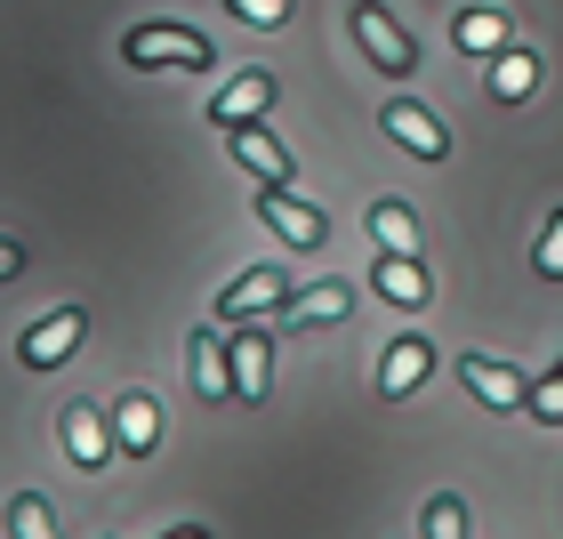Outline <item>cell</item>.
I'll return each instance as SVG.
<instances>
[{
    "mask_svg": "<svg viewBox=\"0 0 563 539\" xmlns=\"http://www.w3.org/2000/svg\"><path fill=\"white\" fill-rule=\"evenodd\" d=\"M434 371V346L419 339V330H411V339H395L387 354H378V395H387V403H402V395H419V378Z\"/></svg>",
    "mask_w": 563,
    "mask_h": 539,
    "instance_id": "8",
    "label": "cell"
},
{
    "mask_svg": "<svg viewBox=\"0 0 563 539\" xmlns=\"http://www.w3.org/2000/svg\"><path fill=\"white\" fill-rule=\"evenodd\" d=\"M459 378H467V395L492 403V410H523L531 403V378L507 371V363H492V354H459Z\"/></svg>",
    "mask_w": 563,
    "mask_h": 539,
    "instance_id": "5",
    "label": "cell"
},
{
    "mask_svg": "<svg viewBox=\"0 0 563 539\" xmlns=\"http://www.w3.org/2000/svg\"><path fill=\"white\" fill-rule=\"evenodd\" d=\"M531 89H540V57L507 41L499 57H492V97H499V106H516V97H531Z\"/></svg>",
    "mask_w": 563,
    "mask_h": 539,
    "instance_id": "16",
    "label": "cell"
},
{
    "mask_svg": "<svg viewBox=\"0 0 563 539\" xmlns=\"http://www.w3.org/2000/svg\"><path fill=\"white\" fill-rule=\"evenodd\" d=\"M371 282H378V298H395V306H427V266H419V258H395V250H378Z\"/></svg>",
    "mask_w": 563,
    "mask_h": 539,
    "instance_id": "15",
    "label": "cell"
},
{
    "mask_svg": "<svg viewBox=\"0 0 563 539\" xmlns=\"http://www.w3.org/2000/svg\"><path fill=\"white\" fill-rule=\"evenodd\" d=\"M266 306H282V266H250L242 282H225L218 315L225 322H250V315H266Z\"/></svg>",
    "mask_w": 563,
    "mask_h": 539,
    "instance_id": "11",
    "label": "cell"
},
{
    "mask_svg": "<svg viewBox=\"0 0 563 539\" xmlns=\"http://www.w3.org/2000/svg\"><path fill=\"white\" fill-rule=\"evenodd\" d=\"M378 121H387V138H395V145H411L419 162H443V153H451V130H443V121H434L427 106H411V97H395V106L378 113Z\"/></svg>",
    "mask_w": 563,
    "mask_h": 539,
    "instance_id": "7",
    "label": "cell"
},
{
    "mask_svg": "<svg viewBox=\"0 0 563 539\" xmlns=\"http://www.w3.org/2000/svg\"><path fill=\"white\" fill-rule=\"evenodd\" d=\"M523 410H540V419H563V378H540V387H531V403Z\"/></svg>",
    "mask_w": 563,
    "mask_h": 539,
    "instance_id": "24",
    "label": "cell"
},
{
    "mask_svg": "<svg viewBox=\"0 0 563 539\" xmlns=\"http://www.w3.org/2000/svg\"><path fill=\"white\" fill-rule=\"evenodd\" d=\"M81 330H89V315H81V306H48V315H41V322L16 339V363H24V371H57L65 354L81 346Z\"/></svg>",
    "mask_w": 563,
    "mask_h": 539,
    "instance_id": "3",
    "label": "cell"
},
{
    "mask_svg": "<svg viewBox=\"0 0 563 539\" xmlns=\"http://www.w3.org/2000/svg\"><path fill=\"white\" fill-rule=\"evenodd\" d=\"M371 242L395 250V258H419V218L402 201H371Z\"/></svg>",
    "mask_w": 563,
    "mask_h": 539,
    "instance_id": "17",
    "label": "cell"
},
{
    "mask_svg": "<svg viewBox=\"0 0 563 539\" xmlns=\"http://www.w3.org/2000/svg\"><path fill=\"white\" fill-rule=\"evenodd\" d=\"M153 435H162V403H153V395H121V410H113V451L145 459Z\"/></svg>",
    "mask_w": 563,
    "mask_h": 539,
    "instance_id": "14",
    "label": "cell"
},
{
    "mask_svg": "<svg viewBox=\"0 0 563 539\" xmlns=\"http://www.w3.org/2000/svg\"><path fill=\"white\" fill-rule=\"evenodd\" d=\"M225 371H234V395H242V403H266V387H274V346H266V330H234V339H225Z\"/></svg>",
    "mask_w": 563,
    "mask_h": 539,
    "instance_id": "6",
    "label": "cell"
},
{
    "mask_svg": "<svg viewBox=\"0 0 563 539\" xmlns=\"http://www.w3.org/2000/svg\"><path fill=\"white\" fill-rule=\"evenodd\" d=\"M540 274H548V282H563V210L548 218V234H540Z\"/></svg>",
    "mask_w": 563,
    "mask_h": 539,
    "instance_id": "23",
    "label": "cell"
},
{
    "mask_svg": "<svg viewBox=\"0 0 563 539\" xmlns=\"http://www.w3.org/2000/svg\"><path fill=\"white\" fill-rule=\"evenodd\" d=\"M121 57L130 65H145V73H201V65H218V48L194 33V24H130L121 33Z\"/></svg>",
    "mask_w": 563,
    "mask_h": 539,
    "instance_id": "1",
    "label": "cell"
},
{
    "mask_svg": "<svg viewBox=\"0 0 563 539\" xmlns=\"http://www.w3.org/2000/svg\"><path fill=\"white\" fill-rule=\"evenodd\" d=\"M459 48H467V57H499L507 48V16L499 9H467L459 16Z\"/></svg>",
    "mask_w": 563,
    "mask_h": 539,
    "instance_id": "19",
    "label": "cell"
},
{
    "mask_svg": "<svg viewBox=\"0 0 563 539\" xmlns=\"http://www.w3.org/2000/svg\"><path fill=\"white\" fill-rule=\"evenodd\" d=\"M258 218H266L290 250H322V234H330V218L314 210V201H298L290 186H258Z\"/></svg>",
    "mask_w": 563,
    "mask_h": 539,
    "instance_id": "4",
    "label": "cell"
},
{
    "mask_svg": "<svg viewBox=\"0 0 563 539\" xmlns=\"http://www.w3.org/2000/svg\"><path fill=\"white\" fill-rule=\"evenodd\" d=\"M346 306H354V290H346V282H314V290L282 298V322H290V330H322V322H339Z\"/></svg>",
    "mask_w": 563,
    "mask_h": 539,
    "instance_id": "13",
    "label": "cell"
},
{
    "mask_svg": "<svg viewBox=\"0 0 563 539\" xmlns=\"http://www.w3.org/2000/svg\"><path fill=\"white\" fill-rule=\"evenodd\" d=\"M16 266H24V250H16V242H9V234H0V282H9V274H16Z\"/></svg>",
    "mask_w": 563,
    "mask_h": 539,
    "instance_id": "25",
    "label": "cell"
},
{
    "mask_svg": "<svg viewBox=\"0 0 563 539\" xmlns=\"http://www.w3.org/2000/svg\"><path fill=\"white\" fill-rule=\"evenodd\" d=\"M57 435H65L73 468H106V459H113V443H106V419H97L89 403H65V419H57Z\"/></svg>",
    "mask_w": 563,
    "mask_h": 539,
    "instance_id": "12",
    "label": "cell"
},
{
    "mask_svg": "<svg viewBox=\"0 0 563 539\" xmlns=\"http://www.w3.org/2000/svg\"><path fill=\"white\" fill-rule=\"evenodd\" d=\"M427 539H467V499H459V492L427 499Z\"/></svg>",
    "mask_w": 563,
    "mask_h": 539,
    "instance_id": "21",
    "label": "cell"
},
{
    "mask_svg": "<svg viewBox=\"0 0 563 539\" xmlns=\"http://www.w3.org/2000/svg\"><path fill=\"white\" fill-rule=\"evenodd\" d=\"M225 153H234L250 177H266V186H290V177H298V162H290L266 130H250V121H242V130H225Z\"/></svg>",
    "mask_w": 563,
    "mask_h": 539,
    "instance_id": "9",
    "label": "cell"
},
{
    "mask_svg": "<svg viewBox=\"0 0 563 539\" xmlns=\"http://www.w3.org/2000/svg\"><path fill=\"white\" fill-rule=\"evenodd\" d=\"M242 24H290V0H225Z\"/></svg>",
    "mask_w": 563,
    "mask_h": 539,
    "instance_id": "22",
    "label": "cell"
},
{
    "mask_svg": "<svg viewBox=\"0 0 563 539\" xmlns=\"http://www.w3.org/2000/svg\"><path fill=\"white\" fill-rule=\"evenodd\" d=\"M266 106H274V73H242V81H225V89H218L210 121H218V130H242V121H258Z\"/></svg>",
    "mask_w": 563,
    "mask_h": 539,
    "instance_id": "10",
    "label": "cell"
},
{
    "mask_svg": "<svg viewBox=\"0 0 563 539\" xmlns=\"http://www.w3.org/2000/svg\"><path fill=\"white\" fill-rule=\"evenodd\" d=\"M186 363H194V387L201 395H234V371H225V339H218V330H194Z\"/></svg>",
    "mask_w": 563,
    "mask_h": 539,
    "instance_id": "18",
    "label": "cell"
},
{
    "mask_svg": "<svg viewBox=\"0 0 563 539\" xmlns=\"http://www.w3.org/2000/svg\"><path fill=\"white\" fill-rule=\"evenodd\" d=\"M169 539H210V531H201V524H177V531H169Z\"/></svg>",
    "mask_w": 563,
    "mask_h": 539,
    "instance_id": "26",
    "label": "cell"
},
{
    "mask_svg": "<svg viewBox=\"0 0 563 539\" xmlns=\"http://www.w3.org/2000/svg\"><path fill=\"white\" fill-rule=\"evenodd\" d=\"M354 41H363V57L378 65V73H387V81H402V73H411L419 65V48H411V33H402V24L387 16V9H378V0H354Z\"/></svg>",
    "mask_w": 563,
    "mask_h": 539,
    "instance_id": "2",
    "label": "cell"
},
{
    "mask_svg": "<svg viewBox=\"0 0 563 539\" xmlns=\"http://www.w3.org/2000/svg\"><path fill=\"white\" fill-rule=\"evenodd\" d=\"M9 531H16V539H57L48 499H41V492H16V499H9Z\"/></svg>",
    "mask_w": 563,
    "mask_h": 539,
    "instance_id": "20",
    "label": "cell"
}]
</instances>
